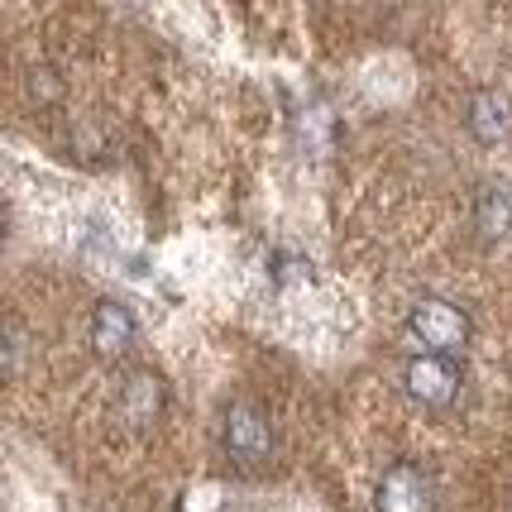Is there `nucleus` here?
Returning a JSON list of instances; mask_svg holds the SVG:
<instances>
[{"label":"nucleus","instance_id":"nucleus-6","mask_svg":"<svg viewBox=\"0 0 512 512\" xmlns=\"http://www.w3.org/2000/svg\"><path fill=\"white\" fill-rule=\"evenodd\" d=\"M134 335H139V321H134V312L125 302H115V297L96 302V312H91V350L96 355L101 359L125 355L134 345Z\"/></svg>","mask_w":512,"mask_h":512},{"label":"nucleus","instance_id":"nucleus-8","mask_svg":"<svg viewBox=\"0 0 512 512\" xmlns=\"http://www.w3.org/2000/svg\"><path fill=\"white\" fill-rule=\"evenodd\" d=\"M474 230L484 240H508L512 235V182H484L474 197Z\"/></svg>","mask_w":512,"mask_h":512},{"label":"nucleus","instance_id":"nucleus-4","mask_svg":"<svg viewBox=\"0 0 512 512\" xmlns=\"http://www.w3.org/2000/svg\"><path fill=\"white\" fill-rule=\"evenodd\" d=\"M379 512H436V484L422 465H393L379 479Z\"/></svg>","mask_w":512,"mask_h":512},{"label":"nucleus","instance_id":"nucleus-9","mask_svg":"<svg viewBox=\"0 0 512 512\" xmlns=\"http://www.w3.org/2000/svg\"><path fill=\"white\" fill-rule=\"evenodd\" d=\"M63 91V82H58V72H48V67H39V72H29V96H39V101H53Z\"/></svg>","mask_w":512,"mask_h":512},{"label":"nucleus","instance_id":"nucleus-10","mask_svg":"<svg viewBox=\"0 0 512 512\" xmlns=\"http://www.w3.org/2000/svg\"><path fill=\"white\" fill-rule=\"evenodd\" d=\"M302 268H312V264H302V259H278V283H288L292 273H302Z\"/></svg>","mask_w":512,"mask_h":512},{"label":"nucleus","instance_id":"nucleus-1","mask_svg":"<svg viewBox=\"0 0 512 512\" xmlns=\"http://www.w3.org/2000/svg\"><path fill=\"white\" fill-rule=\"evenodd\" d=\"M221 446L235 465H264L273 455V422H268L264 407H254L245 398L230 402L221 422Z\"/></svg>","mask_w":512,"mask_h":512},{"label":"nucleus","instance_id":"nucleus-5","mask_svg":"<svg viewBox=\"0 0 512 512\" xmlns=\"http://www.w3.org/2000/svg\"><path fill=\"white\" fill-rule=\"evenodd\" d=\"M163 407H168V388L158 379L154 369H134L130 379L120 383V398H115V412H120V422L134 426V431H149V426L163 417Z\"/></svg>","mask_w":512,"mask_h":512},{"label":"nucleus","instance_id":"nucleus-3","mask_svg":"<svg viewBox=\"0 0 512 512\" xmlns=\"http://www.w3.org/2000/svg\"><path fill=\"white\" fill-rule=\"evenodd\" d=\"M402 388L422 407H450L460 393V369L450 364V355H412L402 369Z\"/></svg>","mask_w":512,"mask_h":512},{"label":"nucleus","instance_id":"nucleus-7","mask_svg":"<svg viewBox=\"0 0 512 512\" xmlns=\"http://www.w3.org/2000/svg\"><path fill=\"white\" fill-rule=\"evenodd\" d=\"M465 130L479 144H503L512 134V101L503 91H474L465 106Z\"/></svg>","mask_w":512,"mask_h":512},{"label":"nucleus","instance_id":"nucleus-2","mask_svg":"<svg viewBox=\"0 0 512 512\" xmlns=\"http://www.w3.org/2000/svg\"><path fill=\"white\" fill-rule=\"evenodd\" d=\"M412 335L426 345V355H455L460 345L469 340V316L465 307H455L446 297H422L412 316H407Z\"/></svg>","mask_w":512,"mask_h":512}]
</instances>
